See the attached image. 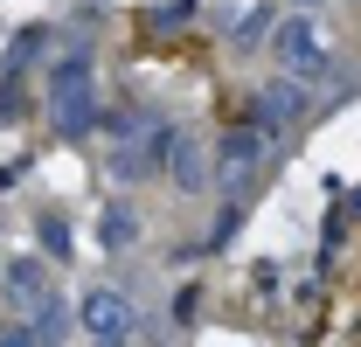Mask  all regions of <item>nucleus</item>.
<instances>
[{
    "label": "nucleus",
    "mask_w": 361,
    "mask_h": 347,
    "mask_svg": "<svg viewBox=\"0 0 361 347\" xmlns=\"http://www.w3.org/2000/svg\"><path fill=\"white\" fill-rule=\"evenodd\" d=\"M77 319H84V334L97 347H126L133 341V305L118 299V292H90V299L77 305Z\"/></svg>",
    "instance_id": "f257e3e1"
},
{
    "label": "nucleus",
    "mask_w": 361,
    "mask_h": 347,
    "mask_svg": "<svg viewBox=\"0 0 361 347\" xmlns=\"http://www.w3.org/2000/svg\"><path fill=\"white\" fill-rule=\"evenodd\" d=\"M7 292H14L21 305H42V264H35V257L7 264Z\"/></svg>",
    "instance_id": "f03ea898"
},
{
    "label": "nucleus",
    "mask_w": 361,
    "mask_h": 347,
    "mask_svg": "<svg viewBox=\"0 0 361 347\" xmlns=\"http://www.w3.org/2000/svg\"><path fill=\"white\" fill-rule=\"evenodd\" d=\"M63 334H70V312H63V299H42V305H35V341L56 347Z\"/></svg>",
    "instance_id": "7ed1b4c3"
},
{
    "label": "nucleus",
    "mask_w": 361,
    "mask_h": 347,
    "mask_svg": "<svg viewBox=\"0 0 361 347\" xmlns=\"http://www.w3.org/2000/svg\"><path fill=\"white\" fill-rule=\"evenodd\" d=\"M0 347H42V341H35V327H0Z\"/></svg>",
    "instance_id": "20e7f679"
}]
</instances>
